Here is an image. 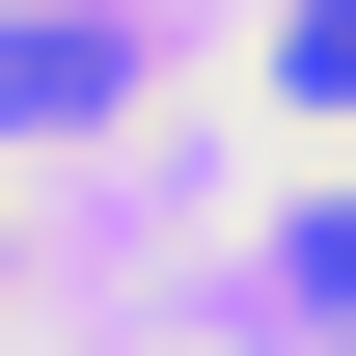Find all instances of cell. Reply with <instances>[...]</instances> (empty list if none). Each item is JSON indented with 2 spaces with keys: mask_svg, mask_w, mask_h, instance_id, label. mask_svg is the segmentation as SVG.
<instances>
[{
  "mask_svg": "<svg viewBox=\"0 0 356 356\" xmlns=\"http://www.w3.org/2000/svg\"><path fill=\"white\" fill-rule=\"evenodd\" d=\"M274 329H302V356H356V192H302V220H274Z\"/></svg>",
  "mask_w": 356,
  "mask_h": 356,
  "instance_id": "cell-2",
  "label": "cell"
},
{
  "mask_svg": "<svg viewBox=\"0 0 356 356\" xmlns=\"http://www.w3.org/2000/svg\"><path fill=\"white\" fill-rule=\"evenodd\" d=\"M110 83H137V55H110V28H0V137H83Z\"/></svg>",
  "mask_w": 356,
  "mask_h": 356,
  "instance_id": "cell-1",
  "label": "cell"
},
{
  "mask_svg": "<svg viewBox=\"0 0 356 356\" xmlns=\"http://www.w3.org/2000/svg\"><path fill=\"white\" fill-rule=\"evenodd\" d=\"M274 110H302V137H356V0H274Z\"/></svg>",
  "mask_w": 356,
  "mask_h": 356,
  "instance_id": "cell-3",
  "label": "cell"
}]
</instances>
